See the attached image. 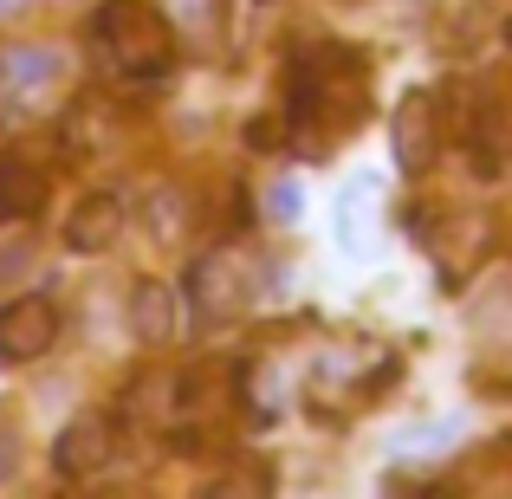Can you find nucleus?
Wrapping results in <instances>:
<instances>
[{
    "label": "nucleus",
    "mask_w": 512,
    "mask_h": 499,
    "mask_svg": "<svg viewBox=\"0 0 512 499\" xmlns=\"http://www.w3.org/2000/svg\"><path fill=\"white\" fill-rule=\"evenodd\" d=\"M91 26H98V46L111 52L117 72L156 78V72L175 65V26L150 7V0H104Z\"/></svg>",
    "instance_id": "2"
},
{
    "label": "nucleus",
    "mask_w": 512,
    "mask_h": 499,
    "mask_svg": "<svg viewBox=\"0 0 512 499\" xmlns=\"http://www.w3.org/2000/svg\"><path fill=\"white\" fill-rule=\"evenodd\" d=\"M370 104V72H363L357 52L344 46H325L312 65L299 72V91H292V117H299V137L312 156L331 150L325 130H350Z\"/></svg>",
    "instance_id": "1"
},
{
    "label": "nucleus",
    "mask_w": 512,
    "mask_h": 499,
    "mask_svg": "<svg viewBox=\"0 0 512 499\" xmlns=\"http://www.w3.org/2000/svg\"><path fill=\"white\" fill-rule=\"evenodd\" d=\"M279 137H286V124H279V117H253V130H247L253 150H279Z\"/></svg>",
    "instance_id": "11"
},
{
    "label": "nucleus",
    "mask_w": 512,
    "mask_h": 499,
    "mask_svg": "<svg viewBox=\"0 0 512 499\" xmlns=\"http://www.w3.org/2000/svg\"><path fill=\"white\" fill-rule=\"evenodd\" d=\"M46 188H52V169L39 163L33 150L0 156V214H7V221H33V214L46 208Z\"/></svg>",
    "instance_id": "6"
},
{
    "label": "nucleus",
    "mask_w": 512,
    "mask_h": 499,
    "mask_svg": "<svg viewBox=\"0 0 512 499\" xmlns=\"http://www.w3.org/2000/svg\"><path fill=\"white\" fill-rule=\"evenodd\" d=\"M52 467H59L65 480L104 474V467H111V422H104V415H78L59 435V448H52Z\"/></svg>",
    "instance_id": "7"
},
{
    "label": "nucleus",
    "mask_w": 512,
    "mask_h": 499,
    "mask_svg": "<svg viewBox=\"0 0 512 499\" xmlns=\"http://www.w3.org/2000/svg\"><path fill=\"white\" fill-rule=\"evenodd\" d=\"M266 208H273V221H292V214H299V195H292V182H273V188H266Z\"/></svg>",
    "instance_id": "12"
},
{
    "label": "nucleus",
    "mask_w": 512,
    "mask_h": 499,
    "mask_svg": "<svg viewBox=\"0 0 512 499\" xmlns=\"http://www.w3.org/2000/svg\"><path fill=\"white\" fill-rule=\"evenodd\" d=\"M52 344H59V312H52V299L26 292V299H13L7 312H0V363H33V357H46Z\"/></svg>",
    "instance_id": "3"
},
{
    "label": "nucleus",
    "mask_w": 512,
    "mask_h": 499,
    "mask_svg": "<svg viewBox=\"0 0 512 499\" xmlns=\"http://www.w3.org/2000/svg\"><path fill=\"white\" fill-rule=\"evenodd\" d=\"M13 467H20V448H13V435L0 441V474H13Z\"/></svg>",
    "instance_id": "13"
},
{
    "label": "nucleus",
    "mask_w": 512,
    "mask_h": 499,
    "mask_svg": "<svg viewBox=\"0 0 512 499\" xmlns=\"http://www.w3.org/2000/svg\"><path fill=\"white\" fill-rule=\"evenodd\" d=\"M389 143H396V163L402 169L422 175L441 156V104L428 98V91H409V98L396 104V130H389Z\"/></svg>",
    "instance_id": "5"
},
{
    "label": "nucleus",
    "mask_w": 512,
    "mask_h": 499,
    "mask_svg": "<svg viewBox=\"0 0 512 499\" xmlns=\"http://www.w3.org/2000/svg\"><path fill=\"white\" fill-rule=\"evenodd\" d=\"M130 331H137L143 344H169L175 337V286L150 279V286L130 292Z\"/></svg>",
    "instance_id": "10"
},
{
    "label": "nucleus",
    "mask_w": 512,
    "mask_h": 499,
    "mask_svg": "<svg viewBox=\"0 0 512 499\" xmlns=\"http://www.w3.org/2000/svg\"><path fill=\"white\" fill-rule=\"evenodd\" d=\"M59 52H39V46H13L7 59H0V85L13 91V98H39L46 85H59Z\"/></svg>",
    "instance_id": "9"
},
{
    "label": "nucleus",
    "mask_w": 512,
    "mask_h": 499,
    "mask_svg": "<svg viewBox=\"0 0 512 499\" xmlns=\"http://www.w3.org/2000/svg\"><path fill=\"white\" fill-rule=\"evenodd\" d=\"M117 227H124L117 195H85L72 208V221H65V240H72V253H104L117 240Z\"/></svg>",
    "instance_id": "8"
},
{
    "label": "nucleus",
    "mask_w": 512,
    "mask_h": 499,
    "mask_svg": "<svg viewBox=\"0 0 512 499\" xmlns=\"http://www.w3.org/2000/svg\"><path fill=\"white\" fill-rule=\"evenodd\" d=\"M247 292H253V266L240 260L234 247L208 253V260L195 266V305H201V318H234V312H247Z\"/></svg>",
    "instance_id": "4"
}]
</instances>
